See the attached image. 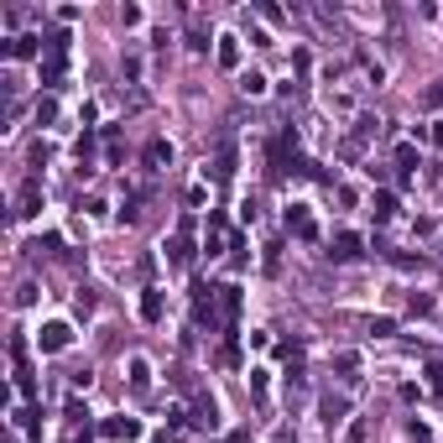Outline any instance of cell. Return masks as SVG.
Segmentation results:
<instances>
[{
	"mask_svg": "<svg viewBox=\"0 0 443 443\" xmlns=\"http://www.w3.org/2000/svg\"><path fill=\"white\" fill-rule=\"evenodd\" d=\"M188 230H193V219H183L178 235L167 240V266H172V272H183V266L193 261V240H188Z\"/></svg>",
	"mask_w": 443,
	"mask_h": 443,
	"instance_id": "6da1fadb",
	"label": "cell"
},
{
	"mask_svg": "<svg viewBox=\"0 0 443 443\" xmlns=\"http://www.w3.org/2000/svg\"><path fill=\"white\" fill-rule=\"evenodd\" d=\"M287 235H298V240H313V235H318L313 214H308L303 204H292V209H287Z\"/></svg>",
	"mask_w": 443,
	"mask_h": 443,
	"instance_id": "7a4b0ae2",
	"label": "cell"
},
{
	"mask_svg": "<svg viewBox=\"0 0 443 443\" xmlns=\"http://www.w3.org/2000/svg\"><path fill=\"white\" fill-rule=\"evenodd\" d=\"M287 152H298V131H292V126L272 141V172H287Z\"/></svg>",
	"mask_w": 443,
	"mask_h": 443,
	"instance_id": "3957f363",
	"label": "cell"
},
{
	"mask_svg": "<svg viewBox=\"0 0 443 443\" xmlns=\"http://www.w3.org/2000/svg\"><path fill=\"white\" fill-rule=\"evenodd\" d=\"M214 308H219V324H235V318H240V287H235V281H230V287H219Z\"/></svg>",
	"mask_w": 443,
	"mask_h": 443,
	"instance_id": "277c9868",
	"label": "cell"
},
{
	"mask_svg": "<svg viewBox=\"0 0 443 443\" xmlns=\"http://www.w3.org/2000/svg\"><path fill=\"white\" fill-rule=\"evenodd\" d=\"M360 245H365V240H360V235H350V230H344V235H334V245H329V256H334V261H355V256H360Z\"/></svg>",
	"mask_w": 443,
	"mask_h": 443,
	"instance_id": "5b68a950",
	"label": "cell"
},
{
	"mask_svg": "<svg viewBox=\"0 0 443 443\" xmlns=\"http://www.w3.org/2000/svg\"><path fill=\"white\" fill-rule=\"evenodd\" d=\"M68 339H73V334H68V324H47V329H42V350H47V355L68 350Z\"/></svg>",
	"mask_w": 443,
	"mask_h": 443,
	"instance_id": "8992f818",
	"label": "cell"
},
{
	"mask_svg": "<svg viewBox=\"0 0 443 443\" xmlns=\"http://www.w3.org/2000/svg\"><path fill=\"white\" fill-rule=\"evenodd\" d=\"M99 433H104V438H136V433H141V423H136V418H110V423L99 427Z\"/></svg>",
	"mask_w": 443,
	"mask_h": 443,
	"instance_id": "52a82bcc",
	"label": "cell"
},
{
	"mask_svg": "<svg viewBox=\"0 0 443 443\" xmlns=\"http://www.w3.org/2000/svg\"><path fill=\"white\" fill-rule=\"evenodd\" d=\"M370 214H375V224L396 219V193H375V198H370Z\"/></svg>",
	"mask_w": 443,
	"mask_h": 443,
	"instance_id": "ba28073f",
	"label": "cell"
},
{
	"mask_svg": "<svg viewBox=\"0 0 443 443\" xmlns=\"http://www.w3.org/2000/svg\"><path fill=\"white\" fill-rule=\"evenodd\" d=\"M344 412H350V401H344V396H324V423H329V427H339Z\"/></svg>",
	"mask_w": 443,
	"mask_h": 443,
	"instance_id": "9c48e42d",
	"label": "cell"
},
{
	"mask_svg": "<svg viewBox=\"0 0 443 443\" xmlns=\"http://www.w3.org/2000/svg\"><path fill=\"white\" fill-rule=\"evenodd\" d=\"M141 318H146V324H157V318H162V292H157V287H146V298H141Z\"/></svg>",
	"mask_w": 443,
	"mask_h": 443,
	"instance_id": "30bf717a",
	"label": "cell"
},
{
	"mask_svg": "<svg viewBox=\"0 0 443 443\" xmlns=\"http://www.w3.org/2000/svg\"><path fill=\"white\" fill-rule=\"evenodd\" d=\"M32 214H37V178L21 188V204H16V219H32Z\"/></svg>",
	"mask_w": 443,
	"mask_h": 443,
	"instance_id": "8fae6325",
	"label": "cell"
},
{
	"mask_svg": "<svg viewBox=\"0 0 443 443\" xmlns=\"http://www.w3.org/2000/svg\"><path fill=\"white\" fill-rule=\"evenodd\" d=\"M37 42H42V37H32V32H26V37H16V42H11L6 52H11V58H37Z\"/></svg>",
	"mask_w": 443,
	"mask_h": 443,
	"instance_id": "7c38bea8",
	"label": "cell"
},
{
	"mask_svg": "<svg viewBox=\"0 0 443 443\" xmlns=\"http://www.w3.org/2000/svg\"><path fill=\"white\" fill-rule=\"evenodd\" d=\"M240 63V42L235 37H219V68H235Z\"/></svg>",
	"mask_w": 443,
	"mask_h": 443,
	"instance_id": "4fadbf2b",
	"label": "cell"
},
{
	"mask_svg": "<svg viewBox=\"0 0 443 443\" xmlns=\"http://www.w3.org/2000/svg\"><path fill=\"white\" fill-rule=\"evenodd\" d=\"M193 423H198V427H209V433L219 427V418H214V401H198V407H193Z\"/></svg>",
	"mask_w": 443,
	"mask_h": 443,
	"instance_id": "5bb4252c",
	"label": "cell"
},
{
	"mask_svg": "<svg viewBox=\"0 0 443 443\" xmlns=\"http://www.w3.org/2000/svg\"><path fill=\"white\" fill-rule=\"evenodd\" d=\"M146 162H152V167L172 162V146H167V141H152V146H146Z\"/></svg>",
	"mask_w": 443,
	"mask_h": 443,
	"instance_id": "9a60e30c",
	"label": "cell"
},
{
	"mask_svg": "<svg viewBox=\"0 0 443 443\" xmlns=\"http://www.w3.org/2000/svg\"><path fill=\"white\" fill-rule=\"evenodd\" d=\"M16 423L26 427V433H42V407H26V412H16Z\"/></svg>",
	"mask_w": 443,
	"mask_h": 443,
	"instance_id": "2e32d148",
	"label": "cell"
},
{
	"mask_svg": "<svg viewBox=\"0 0 443 443\" xmlns=\"http://www.w3.org/2000/svg\"><path fill=\"white\" fill-rule=\"evenodd\" d=\"M230 172H235V152H230V146H224V152H219V167H214V183H224V178H230Z\"/></svg>",
	"mask_w": 443,
	"mask_h": 443,
	"instance_id": "e0dca14e",
	"label": "cell"
},
{
	"mask_svg": "<svg viewBox=\"0 0 443 443\" xmlns=\"http://www.w3.org/2000/svg\"><path fill=\"white\" fill-rule=\"evenodd\" d=\"M427 392L443 396V360H433V365H427Z\"/></svg>",
	"mask_w": 443,
	"mask_h": 443,
	"instance_id": "ac0fdd59",
	"label": "cell"
},
{
	"mask_svg": "<svg viewBox=\"0 0 443 443\" xmlns=\"http://www.w3.org/2000/svg\"><path fill=\"white\" fill-rule=\"evenodd\" d=\"M412 162H418V146L401 141V146H396V167H412Z\"/></svg>",
	"mask_w": 443,
	"mask_h": 443,
	"instance_id": "d6986e66",
	"label": "cell"
},
{
	"mask_svg": "<svg viewBox=\"0 0 443 443\" xmlns=\"http://www.w3.org/2000/svg\"><path fill=\"white\" fill-rule=\"evenodd\" d=\"M131 386H136V392H146V360H131Z\"/></svg>",
	"mask_w": 443,
	"mask_h": 443,
	"instance_id": "ffe728a7",
	"label": "cell"
},
{
	"mask_svg": "<svg viewBox=\"0 0 443 443\" xmlns=\"http://www.w3.org/2000/svg\"><path fill=\"white\" fill-rule=\"evenodd\" d=\"M240 89H245V94H266V78L261 73H245V78H240Z\"/></svg>",
	"mask_w": 443,
	"mask_h": 443,
	"instance_id": "44dd1931",
	"label": "cell"
},
{
	"mask_svg": "<svg viewBox=\"0 0 443 443\" xmlns=\"http://www.w3.org/2000/svg\"><path fill=\"white\" fill-rule=\"evenodd\" d=\"M58 115V99H37V120H52Z\"/></svg>",
	"mask_w": 443,
	"mask_h": 443,
	"instance_id": "7402d4cb",
	"label": "cell"
},
{
	"mask_svg": "<svg viewBox=\"0 0 443 443\" xmlns=\"http://www.w3.org/2000/svg\"><path fill=\"white\" fill-rule=\"evenodd\" d=\"M412 443H433V433H427L423 423H412Z\"/></svg>",
	"mask_w": 443,
	"mask_h": 443,
	"instance_id": "603a6c76",
	"label": "cell"
},
{
	"mask_svg": "<svg viewBox=\"0 0 443 443\" xmlns=\"http://www.w3.org/2000/svg\"><path fill=\"white\" fill-rule=\"evenodd\" d=\"M230 443H250V433H245V427H235V433H230Z\"/></svg>",
	"mask_w": 443,
	"mask_h": 443,
	"instance_id": "cb8c5ba5",
	"label": "cell"
},
{
	"mask_svg": "<svg viewBox=\"0 0 443 443\" xmlns=\"http://www.w3.org/2000/svg\"><path fill=\"white\" fill-rule=\"evenodd\" d=\"M152 443H167V433H162V438H152Z\"/></svg>",
	"mask_w": 443,
	"mask_h": 443,
	"instance_id": "d4e9b609",
	"label": "cell"
}]
</instances>
